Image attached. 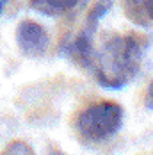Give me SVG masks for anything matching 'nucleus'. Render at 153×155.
I'll use <instances>...</instances> for the list:
<instances>
[{
  "label": "nucleus",
  "mask_w": 153,
  "mask_h": 155,
  "mask_svg": "<svg viewBox=\"0 0 153 155\" xmlns=\"http://www.w3.org/2000/svg\"><path fill=\"white\" fill-rule=\"evenodd\" d=\"M148 41L137 34H114L94 50L91 68L100 86L121 89L137 77Z\"/></svg>",
  "instance_id": "obj_1"
},
{
  "label": "nucleus",
  "mask_w": 153,
  "mask_h": 155,
  "mask_svg": "<svg viewBox=\"0 0 153 155\" xmlns=\"http://www.w3.org/2000/svg\"><path fill=\"white\" fill-rule=\"evenodd\" d=\"M123 121V109L114 102H100L78 116V132L87 141H103L114 136Z\"/></svg>",
  "instance_id": "obj_2"
},
{
  "label": "nucleus",
  "mask_w": 153,
  "mask_h": 155,
  "mask_svg": "<svg viewBox=\"0 0 153 155\" xmlns=\"http://www.w3.org/2000/svg\"><path fill=\"white\" fill-rule=\"evenodd\" d=\"M48 34L45 27L34 20H23L16 27V45L25 57H41L48 48Z\"/></svg>",
  "instance_id": "obj_3"
},
{
  "label": "nucleus",
  "mask_w": 153,
  "mask_h": 155,
  "mask_svg": "<svg viewBox=\"0 0 153 155\" xmlns=\"http://www.w3.org/2000/svg\"><path fill=\"white\" fill-rule=\"evenodd\" d=\"M93 34L94 31L91 29H84L76 36L75 39L64 43V52L73 57L75 61H78L80 64L84 66H91V61H93V55H94V48H93Z\"/></svg>",
  "instance_id": "obj_4"
},
{
  "label": "nucleus",
  "mask_w": 153,
  "mask_h": 155,
  "mask_svg": "<svg viewBox=\"0 0 153 155\" xmlns=\"http://www.w3.org/2000/svg\"><path fill=\"white\" fill-rule=\"evenodd\" d=\"M123 13L134 25L153 29V0H123Z\"/></svg>",
  "instance_id": "obj_5"
},
{
  "label": "nucleus",
  "mask_w": 153,
  "mask_h": 155,
  "mask_svg": "<svg viewBox=\"0 0 153 155\" xmlns=\"http://www.w3.org/2000/svg\"><path fill=\"white\" fill-rule=\"evenodd\" d=\"M78 0H31V5L45 16H61L71 11Z\"/></svg>",
  "instance_id": "obj_6"
},
{
  "label": "nucleus",
  "mask_w": 153,
  "mask_h": 155,
  "mask_svg": "<svg viewBox=\"0 0 153 155\" xmlns=\"http://www.w3.org/2000/svg\"><path fill=\"white\" fill-rule=\"evenodd\" d=\"M112 2H114V0H98V2L93 5L91 13H89L87 20H86V27H87V29L96 31L98 21H100V20L109 13V9L112 7Z\"/></svg>",
  "instance_id": "obj_7"
},
{
  "label": "nucleus",
  "mask_w": 153,
  "mask_h": 155,
  "mask_svg": "<svg viewBox=\"0 0 153 155\" xmlns=\"http://www.w3.org/2000/svg\"><path fill=\"white\" fill-rule=\"evenodd\" d=\"M0 155H34V150L25 141H13L0 152Z\"/></svg>",
  "instance_id": "obj_8"
},
{
  "label": "nucleus",
  "mask_w": 153,
  "mask_h": 155,
  "mask_svg": "<svg viewBox=\"0 0 153 155\" xmlns=\"http://www.w3.org/2000/svg\"><path fill=\"white\" fill-rule=\"evenodd\" d=\"M146 107L153 110V80L150 84V89H148V98H146Z\"/></svg>",
  "instance_id": "obj_9"
},
{
  "label": "nucleus",
  "mask_w": 153,
  "mask_h": 155,
  "mask_svg": "<svg viewBox=\"0 0 153 155\" xmlns=\"http://www.w3.org/2000/svg\"><path fill=\"white\" fill-rule=\"evenodd\" d=\"M5 4H7V0H0V13H2V9H4Z\"/></svg>",
  "instance_id": "obj_10"
},
{
  "label": "nucleus",
  "mask_w": 153,
  "mask_h": 155,
  "mask_svg": "<svg viewBox=\"0 0 153 155\" xmlns=\"http://www.w3.org/2000/svg\"><path fill=\"white\" fill-rule=\"evenodd\" d=\"M52 155H64V153H59V152H54Z\"/></svg>",
  "instance_id": "obj_11"
}]
</instances>
